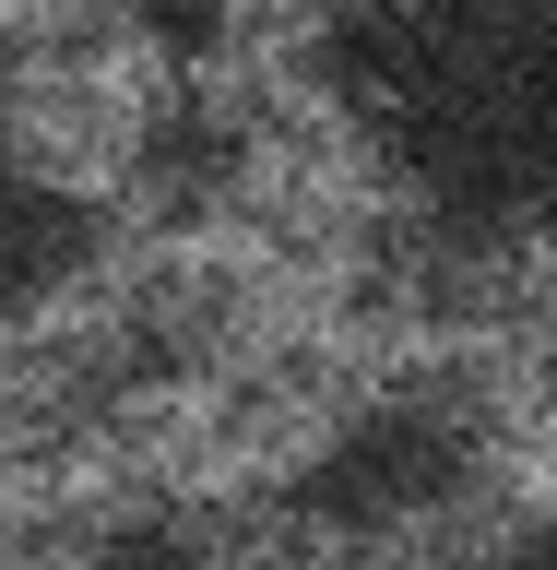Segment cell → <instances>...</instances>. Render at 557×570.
<instances>
[{"label": "cell", "mask_w": 557, "mask_h": 570, "mask_svg": "<svg viewBox=\"0 0 557 570\" xmlns=\"http://www.w3.org/2000/svg\"><path fill=\"white\" fill-rule=\"evenodd\" d=\"M0 570H557V0H0Z\"/></svg>", "instance_id": "1"}]
</instances>
